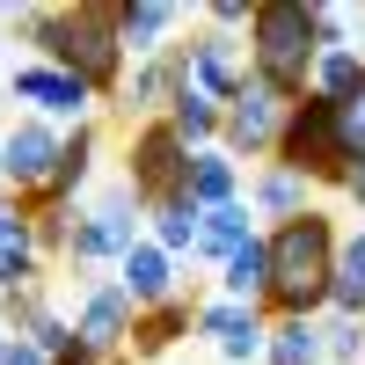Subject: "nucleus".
Listing matches in <instances>:
<instances>
[{
    "label": "nucleus",
    "instance_id": "1",
    "mask_svg": "<svg viewBox=\"0 0 365 365\" xmlns=\"http://www.w3.org/2000/svg\"><path fill=\"white\" fill-rule=\"evenodd\" d=\"M15 37L37 44L44 66L73 73L88 96L125 88V22L110 0H73V8H15Z\"/></svg>",
    "mask_w": 365,
    "mask_h": 365
},
{
    "label": "nucleus",
    "instance_id": "2",
    "mask_svg": "<svg viewBox=\"0 0 365 365\" xmlns=\"http://www.w3.org/2000/svg\"><path fill=\"white\" fill-rule=\"evenodd\" d=\"M270 249V285H263V314L270 322H314L329 307V285H336V249L344 234L329 227V212H299V220H278L263 234Z\"/></svg>",
    "mask_w": 365,
    "mask_h": 365
},
{
    "label": "nucleus",
    "instance_id": "3",
    "mask_svg": "<svg viewBox=\"0 0 365 365\" xmlns=\"http://www.w3.org/2000/svg\"><path fill=\"white\" fill-rule=\"evenodd\" d=\"M314 66H322V37H314V8L307 0H256L249 8V73L270 96H314Z\"/></svg>",
    "mask_w": 365,
    "mask_h": 365
},
{
    "label": "nucleus",
    "instance_id": "4",
    "mask_svg": "<svg viewBox=\"0 0 365 365\" xmlns=\"http://www.w3.org/2000/svg\"><path fill=\"white\" fill-rule=\"evenodd\" d=\"M270 168H292L299 182H329V190H344V182H351V154H344V132H336V103L299 96L285 110V132H278Z\"/></svg>",
    "mask_w": 365,
    "mask_h": 365
},
{
    "label": "nucleus",
    "instance_id": "5",
    "mask_svg": "<svg viewBox=\"0 0 365 365\" xmlns=\"http://www.w3.org/2000/svg\"><path fill=\"white\" fill-rule=\"evenodd\" d=\"M125 190L146 205V220H154L161 205H182L190 197V146L175 139L168 117H154V125H132V146H125Z\"/></svg>",
    "mask_w": 365,
    "mask_h": 365
},
{
    "label": "nucleus",
    "instance_id": "6",
    "mask_svg": "<svg viewBox=\"0 0 365 365\" xmlns=\"http://www.w3.org/2000/svg\"><path fill=\"white\" fill-rule=\"evenodd\" d=\"M139 220H146V205L117 182V190H103L96 205L73 220V241H66V263L73 270H96V263H125L139 249Z\"/></svg>",
    "mask_w": 365,
    "mask_h": 365
},
{
    "label": "nucleus",
    "instance_id": "7",
    "mask_svg": "<svg viewBox=\"0 0 365 365\" xmlns=\"http://www.w3.org/2000/svg\"><path fill=\"white\" fill-rule=\"evenodd\" d=\"M132 322H139V307L125 299V285H117V278H96V285L81 292V307H73V344H81L88 358H103V365H125Z\"/></svg>",
    "mask_w": 365,
    "mask_h": 365
},
{
    "label": "nucleus",
    "instance_id": "8",
    "mask_svg": "<svg viewBox=\"0 0 365 365\" xmlns=\"http://www.w3.org/2000/svg\"><path fill=\"white\" fill-rule=\"evenodd\" d=\"M285 96H270V88L249 73L241 81V96L227 103V117H220V139H227V154L234 161H270L278 154V132H285Z\"/></svg>",
    "mask_w": 365,
    "mask_h": 365
},
{
    "label": "nucleus",
    "instance_id": "9",
    "mask_svg": "<svg viewBox=\"0 0 365 365\" xmlns=\"http://www.w3.org/2000/svg\"><path fill=\"white\" fill-rule=\"evenodd\" d=\"M58 125L44 117H15V132H0V161H8V197H37L58 168Z\"/></svg>",
    "mask_w": 365,
    "mask_h": 365
},
{
    "label": "nucleus",
    "instance_id": "10",
    "mask_svg": "<svg viewBox=\"0 0 365 365\" xmlns=\"http://www.w3.org/2000/svg\"><path fill=\"white\" fill-rule=\"evenodd\" d=\"M197 329L220 344V358H227V365H263V351H270V314H263V307L197 299Z\"/></svg>",
    "mask_w": 365,
    "mask_h": 365
},
{
    "label": "nucleus",
    "instance_id": "11",
    "mask_svg": "<svg viewBox=\"0 0 365 365\" xmlns=\"http://www.w3.org/2000/svg\"><path fill=\"white\" fill-rule=\"evenodd\" d=\"M8 88H15V103H29L51 125V117H73V125H88V110H96V96L73 81V73H58V66H44V58H29V66H15L8 73Z\"/></svg>",
    "mask_w": 365,
    "mask_h": 365
},
{
    "label": "nucleus",
    "instance_id": "12",
    "mask_svg": "<svg viewBox=\"0 0 365 365\" xmlns=\"http://www.w3.org/2000/svg\"><path fill=\"white\" fill-rule=\"evenodd\" d=\"M241 51H249V44H234L227 29H205V37H190V88H197V96H212V103L227 110V103L241 96V81H249Z\"/></svg>",
    "mask_w": 365,
    "mask_h": 365
},
{
    "label": "nucleus",
    "instance_id": "13",
    "mask_svg": "<svg viewBox=\"0 0 365 365\" xmlns=\"http://www.w3.org/2000/svg\"><path fill=\"white\" fill-rule=\"evenodd\" d=\"M190 329H197V299L175 292V299H161V307H146V314L132 322V351H125V358H132V365H154L161 351H175L182 336H190Z\"/></svg>",
    "mask_w": 365,
    "mask_h": 365
},
{
    "label": "nucleus",
    "instance_id": "14",
    "mask_svg": "<svg viewBox=\"0 0 365 365\" xmlns=\"http://www.w3.org/2000/svg\"><path fill=\"white\" fill-rule=\"evenodd\" d=\"M117 285H125V299L146 314V307H161V299H175V256L154 249V241H139V249L117 263Z\"/></svg>",
    "mask_w": 365,
    "mask_h": 365
},
{
    "label": "nucleus",
    "instance_id": "15",
    "mask_svg": "<svg viewBox=\"0 0 365 365\" xmlns=\"http://www.w3.org/2000/svg\"><path fill=\"white\" fill-rule=\"evenodd\" d=\"M29 285H44V249H37V227L15 212V220L0 227V299L29 292Z\"/></svg>",
    "mask_w": 365,
    "mask_h": 365
},
{
    "label": "nucleus",
    "instance_id": "16",
    "mask_svg": "<svg viewBox=\"0 0 365 365\" xmlns=\"http://www.w3.org/2000/svg\"><path fill=\"white\" fill-rule=\"evenodd\" d=\"M175 15L182 8H168V0H117V22H125V51L132 58H161L168 44V29H175Z\"/></svg>",
    "mask_w": 365,
    "mask_h": 365
},
{
    "label": "nucleus",
    "instance_id": "17",
    "mask_svg": "<svg viewBox=\"0 0 365 365\" xmlns=\"http://www.w3.org/2000/svg\"><path fill=\"white\" fill-rule=\"evenodd\" d=\"M220 299H234V307H263V285H270V249H263V234H249L241 249L220 263Z\"/></svg>",
    "mask_w": 365,
    "mask_h": 365
},
{
    "label": "nucleus",
    "instance_id": "18",
    "mask_svg": "<svg viewBox=\"0 0 365 365\" xmlns=\"http://www.w3.org/2000/svg\"><path fill=\"white\" fill-rule=\"evenodd\" d=\"M241 197V168L227 146H205V154H190V205L212 212V205H234Z\"/></svg>",
    "mask_w": 365,
    "mask_h": 365
},
{
    "label": "nucleus",
    "instance_id": "19",
    "mask_svg": "<svg viewBox=\"0 0 365 365\" xmlns=\"http://www.w3.org/2000/svg\"><path fill=\"white\" fill-rule=\"evenodd\" d=\"M329 307L365 322V227L344 234V249H336V285H329Z\"/></svg>",
    "mask_w": 365,
    "mask_h": 365
},
{
    "label": "nucleus",
    "instance_id": "20",
    "mask_svg": "<svg viewBox=\"0 0 365 365\" xmlns=\"http://www.w3.org/2000/svg\"><path fill=\"white\" fill-rule=\"evenodd\" d=\"M220 117H227V110L212 103V96H197V88H182V96L168 103V125H175V139L190 146V154H205V146L220 139Z\"/></svg>",
    "mask_w": 365,
    "mask_h": 365
},
{
    "label": "nucleus",
    "instance_id": "21",
    "mask_svg": "<svg viewBox=\"0 0 365 365\" xmlns=\"http://www.w3.org/2000/svg\"><path fill=\"white\" fill-rule=\"evenodd\" d=\"M249 234H256V227H249V205H241V197H234V205H212L205 220H197V256H220V263H227Z\"/></svg>",
    "mask_w": 365,
    "mask_h": 365
},
{
    "label": "nucleus",
    "instance_id": "22",
    "mask_svg": "<svg viewBox=\"0 0 365 365\" xmlns=\"http://www.w3.org/2000/svg\"><path fill=\"white\" fill-rule=\"evenodd\" d=\"M263 365H329L322 358V322H270Z\"/></svg>",
    "mask_w": 365,
    "mask_h": 365
},
{
    "label": "nucleus",
    "instance_id": "23",
    "mask_svg": "<svg viewBox=\"0 0 365 365\" xmlns=\"http://www.w3.org/2000/svg\"><path fill=\"white\" fill-rule=\"evenodd\" d=\"M256 212L263 220H299V212H307V182L292 168H263L256 175Z\"/></svg>",
    "mask_w": 365,
    "mask_h": 365
},
{
    "label": "nucleus",
    "instance_id": "24",
    "mask_svg": "<svg viewBox=\"0 0 365 365\" xmlns=\"http://www.w3.org/2000/svg\"><path fill=\"white\" fill-rule=\"evenodd\" d=\"M358 81H365V51H358V44L322 51V66H314V96H322V103H344Z\"/></svg>",
    "mask_w": 365,
    "mask_h": 365
},
{
    "label": "nucleus",
    "instance_id": "25",
    "mask_svg": "<svg viewBox=\"0 0 365 365\" xmlns=\"http://www.w3.org/2000/svg\"><path fill=\"white\" fill-rule=\"evenodd\" d=\"M197 220L205 212L182 197V205H161L154 212V249H168V256H197Z\"/></svg>",
    "mask_w": 365,
    "mask_h": 365
},
{
    "label": "nucleus",
    "instance_id": "26",
    "mask_svg": "<svg viewBox=\"0 0 365 365\" xmlns=\"http://www.w3.org/2000/svg\"><path fill=\"white\" fill-rule=\"evenodd\" d=\"M322 358H329V365H358V358H365V322L329 314V322H322Z\"/></svg>",
    "mask_w": 365,
    "mask_h": 365
},
{
    "label": "nucleus",
    "instance_id": "27",
    "mask_svg": "<svg viewBox=\"0 0 365 365\" xmlns=\"http://www.w3.org/2000/svg\"><path fill=\"white\" fill-rule=\"evenodd\" d=\"M336 132H344V154H351V168H365V81L351 88L344 103H336Z\"/></svg>",
    "mask_w": 365,
    "mask_h": 365
},
{
    "label": "nucleus",
    "instance_id": "28",
    "mask_svg": "<svg viewBox=\"0 0 365 365\" xmlns=\"http://www.w3.org/2000/svg\"><path fill=\"white\" fill-rule=\"evenodd\" d=\"M0 365H51L37 344H22V336H8V344H0Z\"/></svg>",
    "mask_w": 365,
    "mask_h": 365
},
{
    "label": "nucleus",
    "instance_id": "29",
    "mask_svg": "<svg viewBox=\"0 0 365 365\" xmlns=\"http://www.w3.org/2000/svg\"><path fill=\"white\" fill-rule=\"evenodd\" d=\"M212 22H220V29H234V22H249V0H212V8H205Z\"/></svg>",
    "mask_w": 365,
    "mask_h": 365
},
{
    "label": "nucleus",
    "instance_id": "30",
    "mask_svg": "<svg viewBox=\"0 0 365 365\" xmlns=\"http://www.w3.org/2000/svg\"><path fill=\"white\" fill-rule=\"evenodd\" d=\"M344 197H351V205H365V168H351V182H344Z\"/></svg>",
    "mask_w": 365,
    "mask_h": 365
},
{
    "label": "nucleus",
    "instance_id": "31",
    "mask_svg": "<svg viewBox=\"0 0 365 365\" xmlns=\"http://www.w3.org/2000/svg\"><path fill=\"white\" fill-rule=\"evenodd\" d=\"M8 220H15V197H8V190H0V227H8Z\"/></svg>",
    "mask_w": 365,
    "mask_h": 365
},
{
    "label": "nucleus",
    "instance_id": "32",
    "mask_svg": "<svg viewBox=\"0 0 365 365\" xmlns=\"http://www.w3.org/2000/svg\"><path fill=\"white\" fill-rule=\"evenodd\" d=\"M0 190H8V161H0Z\"/></svg>",
    "mask_w": 365,
    "mask_h": 365
},
{
    "label": "nucleus",
    "instance_id": "33",
    "mask_svg": "<svg viewBox=\"0 0 365 365\" xmlns=\"http://www.w3.org/2000/svg\"><path fill=\"white\" fill-rule=\"evenodd\" d=\"M0 344H8V329H0Z\"/></svg>",
    "mask_w": 365,
    "mask_h": 365
},
{
    "label": "nucleus",
    "instance_id": "34",
    "mask_svg": "<svg viewBox=\"0 0 365 365\" xmlns=\"http://www.w3.org/2000/svg\"><path fill=\"white\" fill-rule=\"evenodd\" d=\"M358 51H365V44H358Z\"/></svg>",
    "mask_w": 365,
    "mask_h": 365
}]
</instances>
